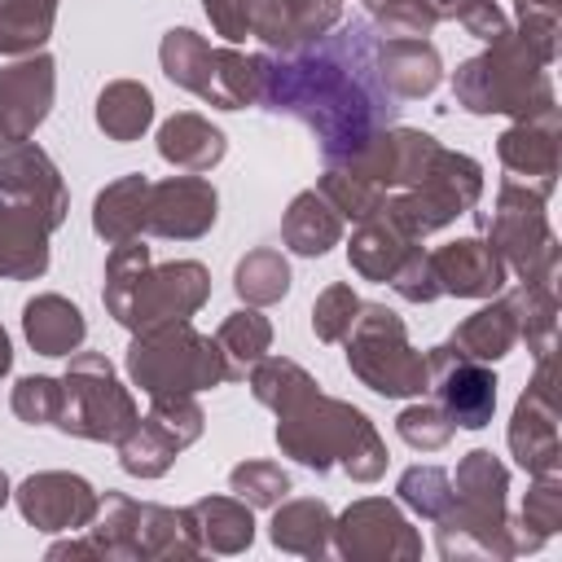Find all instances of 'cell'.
I'll return each mask as SVG.
<instances>
[{
    "mask_svg": "<svg viewBox=\"0 0 562 562\" xmlns=\"http://www.w3.org/2000/svg\"><path fill=\"white\" fill-rule=\"evenodd\" d=\"M505 443L527 474H562V443H558V395H553V356L536 360V378L518 395L509 413Z\"/></svg>",
    "mask_w": 562,
    "mask_h": 562,
    "instance_id": "16",
    "label": "cell"
},
{
    "mask_svg": "<svg viewBox=\"0 0 562 562\" xmlns=\"http://www.w3.org/2000/svg\"><path fill=\"white\" fill-rule=\"evenodd\" d=\"M149 263H154V255H149V246H145L140 237H132V241H114V250L105 255V281H101V303H105L110 316H119L123 299L132 294L136 277H140Z\"/></svg>",
    "mask_w": 562,
    "mask_h": 562,
    "instance_id": "44",
    "label": "cell"
},
{
    "mask_svg": "<svg viewBox=\"0 0 562 562\" xmlns=\"http://www.w3.org/2000/svg\"><path fill=\"white\" fill-rule=\"evenodd\" d=\"M492 4H505V0H492Z\"/></svg>",
    "mask_w": 562,
    "mask_h": 562,
    "instance_id": "56",
    "label": "cell"
},
{
    "mask_svg": "<svg viewBox=\"0 0 562 562\" xmlns=\"http://www.w3.org/2000/svg\"><path fill=\"white\" fill-rule=\"evenodd\" d=\"M373 66H378V79L382 88L395 97V101H417V97H430L443 79V57L439 48L422 35V40H382L373 44Z\"/></svg>",
    "mask_w": 562,
    "mask_h": 562,
    "instance_id": "24",
    "label": "cell"
},
{
    "mask_svg": "<svg viewBox=\"0 0 562 562\" xmlns=\"http://www.w3.org/2000/svg\"><path fill=\"white\" fill-rule=\"evenodd\" d=\"M215 215H220V193L206 176L149 180V211H145V233L149 237L198 241L215 228Z\"/></svg>",
    "mask_w": 562,
    "mask_h": 562,
    "instance_id": "19",
    "label": "cell"
},
{
    "mask_svg": "<svg viewBox=\"0 0 562 562\" xmlns=\"http://www.w3.org/2000/svg\"><path fill=\"white\" fill-rule=\"evenodd\" d=\"M509 470L487 448H470L452 470V505L443 518H435V544L452 558H518L536 553L544 544L540 531H531L522 518H509L505 509Z\"/></svg>",
    "mask_w": 562,
    "mask_h": 562,
    "instance_id": "2",
    "label": "cell"
},
{
    "mask_svg": "<svg viewBox=\"0 0 562 562\" xmlns=\"http://www.w3.org/2000/svg\"><path fill=\"white\" fill-rule=\"evenodd\" d=\"M246 382H250V395H255L263 408H272V413H285V408H294L299 400H307L312 391H321L316 378H312L303 364L285 360V356H263V360H255L250 373H246Z\"/></svg>",
    "mask_w": 562,
    "mask_h": 562,
    "instance_id": "40",
    "label": "cell"
},
{
    "mask_svg": "<svg viewBox=\"0 0 562 562\" xmlns=\"http://www.w3.org/2000/svg\"><path fill=\"white\" fill-rule=\"evenodd\" d=\"M277 448L281 457L325 474L342 470L356 483H378L386 474V443L378 426L347 400L312 391L294 408L277 413Z\"/></svg>",
    "mask_w": 562,
    "mask_h": 562,
    "instance_id": "3",
    "label": "cell"
},
{
    "mask_svg": "<svg viewBox=\"0 0 562 562\" xmlns=\"http://www.w3.org/2000/svg\"><path fill=\"white\" fill-rule=\"evenodd\" d=\"M211 299V272L198 259H171V263H149L132 294L119 307V325L123 329H149V325H167V321H189L202 312V303Z\"/></svg>",
    "mask_w": 562,
    "mask_h": 562,
    "instance_id": "13",
    "label": "cell"
},
{
    "mask_svg": "<svg viewBox=\"0 0 562 562\" xmlns=\"http://www.w3.org/2000/svg\"><path fill=\"white\" fill-rule=\"evenodd\" d=\"M342 562H417L422 531L404 518V509L386 496L351 501L334 518V544Z\"/></svg>",
    "mask_w": 562,
    "mask_h": 562,
    "instance_id": "12",
    "label": "cell"
},
{
    "mask_svg": "<svg viewBox=\"0 0 562 562\" xmlns=\"http://www.w3.org/2000/svg\"><path fill=\"white\" fill-rule=\"evenodd\" d=\"M479 198H483V167L470 154L439 145L426 176L408 189H395L378 215H386L404 237L426 241L430 233L448 228L457 215H470L479 206Z\"/></svg>",
    "mask_w": 562,
    "mask_h": 562,
    "instance_id": "9",
    "label": "cell"
},
{
    "mask_svg": "<svg viewBox=\"0 0 562 562\" xmlns=\"http://www.w3.org/2000/svg\"><path fill=\"white\" fill-rule=\"evenodd\" d=\"M215 342L228 360V382L246 378L255 360H263L272 351V321L259 312V307H237L220 321L215 329Z\"/></svg>",
    "mask_w": 562,
    "mask_h": 562,
    "instance_id": "37",
    "label": "cell"
},
{
    "mask_svg": "<svg viewBox=\"0 0 562 562\" xmlns=\"http://www.w3.org/2000/svg\"><path fill=\"white\" fill-rule=\"evenodd\" d=\"M48 558H101L97 544L83 536V540H61V544H48Z\"/></svg>",
    "mask_w": 562,
    "mask_h": 562,
    "instance_id": "52",
    "label": "cell"
},
{
    "mask_svg": "<svg viewBox=\"0 0 562 562\" xmlns=\"http://www.w3.org/2000/svg\"><path fill=\"white\" fill-rule=\"evenodd\" d=\"M202 9L211 18L215 35H224L228 44H241L250 35V9H255V0H202Z\"/></svg>",
    "mask_w": 562,
    "mask_h": 562,
    "instance_id": "51",
    "label": "cell"
},
{
    "mask_svg": "<svg viewBox=\"0 0 562 562\" xmlns=\"http://www.w3.org/2000/svg\"><path fill=\"white\" fill-rule=\"evenodd\" d=\"M22 334L40 356H70L83 347L88 321L66 294H35L22 307Z\"/></svg>",
    "mask_w": 562,
    "mask_h": 562,
    "instance_id": "30",
    "label": "cell"
},
{
    "mask_svg": "<svg viewBox=\"0 0 562 562\" xmlns=\"http://www.w3.org/2000/svg\"><path fill=\"white\" fill-rule=\"evenodd\" d=\"M514 31L544 66L558 61V0H514Z\"/></svg>",
    "mask_w": 562,
    "mask_h": 562,
    "instance_id": "46",
    "label": "cell"
},
{
    "mask_svg": "<svg viewBox=\"0 0 562 562\" xmlns=\"http://www.w3.org/2000/svg\"><path fill=\"white\" fill-rule=\"evenodd\" d=\"M97 127L105 132V140H140L154 123V92L140 79H110L97 92Z\"/></svg>",
    "mask_w": 562,
    "mask_h": 562,
    "instance_id": "34",
    "label": "cell"
},
{
    "mask_svg": "<svg viewBox=\"0 0 562 562\" xmlns=\"http://www.w3.org/2000/svg\"><path fill=\"white\" fill-rule=\"evenodd\" d=\"M57 97V61L40 48L0 70V140H31Z\"/></svg>",
    "mask_w": 562,
    "mask_h": 562,
    "instance_id": "21",
    "label": "cell"
},
{
    "mask_svg": "<svg viewBox=\"0 0 562 562\" xmlns=\"http://www.w3.org/2000/svg\"><path fill=\"white\" fill-rule=\"evenodd\" d=\"M378 31L347 22L294 53H263L259 105L299 119L316 132L325 162L360 154L378 132L395 127V97L373 66Z\"/></svg>",
    "mask_w": 562,
    "mask_h": 562,
    "instance_id": "1",
    "label": "cell"
},
{
    "mask_svg": "<svg viewBox=\"0 0 562 562\" xmlns=\"http://www.w3.org/2000/svg\"><path fill=\"white\" fill-rule=\"evenodd\" d=\"M162 75L193 92L198 101L215 110H246L259 105L263 88V53H241V48H215L206 35L189 26H171L158 44Z\"/></svg>",
    "mask_w": 562,
    "mask_h": 562,
    "instance_id": "6",
    "label": "cell"
},
{
    "mask_svg": "<svg viewBox=\"0 0 562 562\" xmlns=\"http://www.w3.org/2000/svg\"><path fill=\"white\" fill-rule=\"evenodd\" d=\"M184 522L202 553H246L255 540V514L237 496H202L184 505Z\"/></svg>",
    "mask_w": 562,
    "mask_h": 562,
    "instance_id": "27",
    "label": "cell"
},
{
    "mask_svg": "<svg viewBox=\"0 0 562 562\" xmlns=\"http://www.w3.org/2000/svg\"><path fill=\"white\" fill-rule=\"evenodd\" d=\"M347 369L386 400H417L426 391V351L408 342L404 321L386 303H360L347 338Z\"/></svg>",
    "mask_w": 562,
    "mask_h": 562,
    "instance_id": "8",
    "label": "cell"
},
{
    "mask_svg": "<svg viewBox=\"0 0 562 562\" xmlns=\"http://www.w3.org/2000/svg\"><path fill=\"white\" fill-rule=\"evenodd\" d=\"M9 369H13V342H9V334L0 325V378H9Z\"/></svg>",
    "mask_w": 562,
    "mask_h": 562,
    "instance_id": "53",
    "label": "cell"
},
{
    "mask_svg": "<svg viewBox=\"0 0 562 562\" xmlns=\"http://www.w3.org/2000/svg\"><path fill=\"white\" fill-rule=\"evenodd\" d=\"M281 241H285V250H294L303 259H321L342 241V215L325 202L321 189H303L290 198V206L281 215Z\"/></svg>",
    "mask_w": 562,
    "mask_h": 562,
    "instance_id": "31",
    "label": "cell"
},
{
    "mask_svg": "<svg viewBox=\"0 0 562 562\" xmlns=\"http://www.w3.org/2000/svg\"><path fill=\"white\" fill-rule=\"evenodd\" d=\"M0 202L35 211L48 228H61L70 211L66 180L35 140H0Z\"/></svg>",
    "mask_w": 562,
    "mask_h": 562,
    "instance_id": "17",
    "label": "cell"
},
{
    "mask_svg": "<svg viewBox=\"0 0 562 562\" xmlns=\"http://www.w3.org/2000/svg\"><path fill=\"white\" fill-rule=\"evenodd\" d=\"M233 290L246 307H268V303H281L290 294V263L281 250L272 246H255L237 259L233 268Z\"/></svg>",
    "mask_w": 562,
    "mask_h": 562,
    "instance_id": "39",
    "label": "cell"
},
{
    "mask_svg": "<svg viewBox=\"0 0 562 562\" xmlns=\"http://www.w3.org/2000/svg\"><path fill=\"white\" fill-rule=\"evenodd\" d=\"M140 408L119 382L114 364L101 351H70L61 373V413L57 430L92 443H119L136 426Z\"/></svg>",
    "mask_w": 562,
    "mask_h": 562,
    "instance_id": "10",
    "label": "cell"
},
{
    "mask_svg": "<svg viewBox=\"0 0 562 562\" xmlns=\"http://www.w3.org/2000/svg\"><path fill=\"white\" fill-rule=\"evenodd\" d=\"M9 496H13V487H9V474H4V470H0V509H4V505H9Z\"/></svg>",
    "mask_w": 562,
    "mask_h": 562,
    "instance_id": "55",
    "label": "cell"
},
{
    "mask_svg": "<svg viewBox=\"0 0 562 562\" xmlns=\"http://www.w3.org/2000/svg\"><path fill=\"white\" fill-rule=\"evenodd\" d=\"M465 4H470V0H435V13H439V22H443V18H457Z\"/></svg>",
    "mask_w": 562,
    "mask_h": 562,
    "instance_id": "54",
    "label": "cell"
},
{
    "mask_svg": "<svg viewBox=\"0 0 562 562\" xmlns=\"http://www.w3.org/2000/svg\"><path fill=\"white\" fill-rule=\"evenodd\" d=\"M452 422H448V413L439 408V404H408L400 417H395V435L408 443V448H417V452H439V448H448V439H452Z\"/></svg>",
    "mask_w": 562,
    "mask_h": 562,
    "instance_id": "48",
    "label": "cell"
},
{
    "mask_svg": "<svg viewBox=\"0 0 562 562\" xmlns=\"http://www.w3.org/2000/svg\"><path fill=\"white\" fill-rule=\"evenodd\" d=\"M356 312H360V294L347 281H334L312 303V334L321 342H342L347 329H351V321H356Z\"/></svg>",
    "mask_w": 562,
    "mask_h": 562,
    "instance_id": "47",
    "label": "cell"
},
{
    "mask_svg": "<svg viewBox=\"0 0 562 562\" xmlns=\"http://www.w3.org/2000/svg\"><path fill=\"white\" fill-rule=\"evenodd\" d=\"M479 228L487 233L483 241L501 255V263L518 277V281H540V285H558V259H562V246L549 228V215H544V198L514 184V180H501L496 189V211L492 215H479Z\"/></svg>",
    "mask_w": 562,
    "mask_h": 562,
    "instance_id": "11",
    "label": "cell"
},
{
    "mask_svg": "<svg viewBox=\"0 0 562 562\" xmlns=\"http://www.w3.org/2000/svg\"><path fill=\"white\" fill-rule=\"evenodd\" d=\"M417 246H422V241L404 237L386 215H369V220L356 224V233H351V241H347V263H351V272H356L360 281L386 285V281L400 272V263H404Z\"/></svg>",
    "mask_w": 562,
    "mask_h": 562,
    "instance_id": "29",
    "label": "cell"
},
{
    "mask_svg": "<svg viewBox=\"0 0 562 562\" xmlns=\"http://www.w3.org/2000/svg\"><path fill=\"white\" fill-rule=\"evenodd\" d=\"M382 40H422L439 26L435 0H360Z\"/></svg>",
    "mask_w": 562,
    "mask_h": 562,
    "instance_id": "41",
    "label": "cell"
},
{
    "mask_svg": "<svg viewBox=\"0 0 562 562\" xmlns=\"http://www.w3.org/2000/svg\"><path fill=\"white\" fill-rule=\"evenodd\" d=\"M452 101L465 114H509V119L558 114L549 66L527 48V40L514 26L452 70Z\"/></svg>",
    "mask_w": 562,
    "mask_h": 562,
    "instance_id": "4",
    "label": "cell"
},
{
    "mask_svg": "<svg viewBox=\"0 0 562 562\" xmlns=\"http://www.w3.org/2000/svg\"><path fill=\"white\" fill-rule=\"evenodd\" d=\"M404 303H435L439 299V285H435V272H430V255L417 246L404 263H400V272L386 281Z\"/></svg>",
    "mask_w": 562,
    "mask_h": 562,
    "instance_id": "50",
    "label": "cell"
},
{
    "mask_svg": "<svg viewBox=\"0 0 562 562\" xmlns=\"http://www.w3.org/2000/svg\"><path fill=\"white\" fill-rule=\"evenodd\" d=\"M426 391L461 430H483L496 413V373L483 360L461 356L452 342L426 351Z\"/></svg>",
    "mask_w": 562,
    "mask_h": 562,
    "instance_id": "15",
    "label": "cell"
},
{
    "mask_svg": "<svg viewBox=\"0 0 562 562\" xmlns=\"http://www.w3.org/2000/svg\"><path fill=\"white\" fill-rule=\"evenodd\" d=\"M57 22V0H0V53L31 57L48 44Z\"/></svg>",
    "mask_w": 562,
    "mask_h": 562,
    "instance_id": "38",
    "label": "cell"
},
{
    "mask_svg": "<svg viewBox=\"0 0 562 562\" xmlns=\"http://www.w3.org/2000/svg\"><path fill=\"white\" fill-rule=\"evenodd\" d=\"M88 540L105 562H176V558H198V540L184 522V509H167L154 501H132L127 492H105L92 522Z\"/></svg>",
    "mask_w": 562,
    "mask_h": 562,
    "instance_id": "7",
    "label": "cell"
},
{
    "mask_svg": "<svg viewBox=\"0 0 562 562\" xmlns=\"http://www.w3.org/2000/svg\"><path fill=\"white\" fill-rule=\"evenodd\" d=\"M228 154V136L198 110H176L171 119H162L158 127V158L171 162L176 171H211L220 167Z\"/></svg>",
    "mask_w": 562,
    "mask_h": 562,
    "instance_id": "25",
    "label": "cell"
},
{
    "mask_svg": "<svg viewBox=\"0 0 562 562\" xmlns=\"http://www.w3.org/2000/svg\"><path fill=\"white\" fill-rule=\"evenodd\" d=\"M119 448V465H123V474H132V479H162L171 465H176V457L184 452V443L158 422V417H136V426L114 443Z\"/></svg>",
    "mask_w": 562,
    "mask_h": 562,
    "instance_id": "35",
    "label": "cell"
},
{
    "mask_svg": "<svg viewBox=\"0 0 562 562\" xmlns=\"http://www.w3.org/2000/svg\"><path fill=\"white\" fill-rule=\"evenodd\" d=\"M13 501H18V514L35 527V531H88L97 505H101V492L83 479V474H70V470H40V474H26L18 487H13Z\"/></svg>",
    "mask_w": 562,
    "mask_h": 562,
    "instance_id": "18",
    "label": "cell"
},
{
    "mask_svg": "<svg viewBox=\"0 0 562 562\" xmlns=\"http://www.w3.org/2000/svg\"><path fill=\"white\" fill-rule=\"evenodd\" d=\"M342 22V0H255L250 35L268 53H294L316 44Z\"/></svg>",
    "mask_w": 562,
    "mask_h": 562,
    "instance_id": "22",
    "label": "cell"
},
{
    "mask_svg": "<svg viewBox=\"0 0 562 562\" xmlns=\"http://www.w3.org/2000/svg\"><path fill=\"white\" fill-rule=\"evenodd\" d=\"M518 518L549 540L562 527V474H531V487L522 496V514Z\"/></svg>",
    "mask_w": 562,
    "mask_h": 562,
    "instance_id": "49",
    "label": "cell"
},
{
    "mask_svg": "<svg viewBox=\"0 0 562 562\" xmlns=\"http://www.w3.org/2000/svg\"><path fill=\"white\" fill-rule=\"evenodd\" d=\"M9 404H13L18 422H26V426H57V413H61V378L26 373V378H18Z\"/></svg>",
    "mask_w": 562,
    "mask_h": 562,
    "instance_id": "45",
    "label": "cell"
},
{
    "mask_svg": "<svg viewBox=\"0 0 562 562\" xmlns=\"http://www.w3.org/2000/svg\"><path fill=\"white\" fill-rule=\"evenodd\" d=\"M496 158L505 167V180L549 198L553 184H558V162H562V123H558V114L514 119L496 136Z\"/></svg>",
    "mask_w": 562,
    "mask_h": 562,
    "instance_id": "20",
    "label": "cell"
},
{
    "mask_svg": "<svg viewBox=\"0 0 562 562\" xmlns=\"http://www.w3.org/2000/svg\"><path fill=\"white\" fill-rule=\"evenodd\" d=\"M127 378L145 395H198L228 382V360L211 334L189 321H167L132 334Z\"/></svg>",
    "mask_w": 562,
    "mask_h": 562,
    "instance_id": "5",
    "label": "cell"
},
{
    "mask_svg": "<svg viewBox=\"0 0 562 562\" xmlns=\"http://www.w3.org/2000/svg\"><path fill=\"white\" fill-rule=\"evenodd\" d=\"M400 505H408L417 518H443L452 505V474L443 465H408L395 483Z\"/></svg>",
    "mask_w": 562,
    "mask_h": 562,
    "instance_id": "42",
    "label": "cell"
},
{
    "mask_svg": "<svg viewBox=\"0 0 562 562\" xmlns=\"http://www.w3.org/2000/svg\"><path fill=\"white\" fill-rule=\"evenodd\" d=\"M448 342H452L461 356L483 360V364L505 360V356L514 351V342H518V316H514L509 294H492V303H483L474 316H465V321L452 329Z\"/></svg>",
    "mask_w": 562,
    "mask_h": 562,
    "instance_id": "33",
    "label": "cell"
},
{
    "mask_svg": "<svg viewBox=\"0 0 562 562\" xmlns=\"http://www.w3.org/2000/svg\"><path fill=\"white\" fill-rule=\"evenodd\" d=\"M228 492L250 509H272L290 496V474L277 461H241L228 470Z\"/></svg>",
    "mask_w": 562,
    "mask_h": 562,
    "instance_id": "43",
    "label": "cell"
},
{
    "mask_svg": "<svg viewBox=\"0 0 562 562\" xmlns=\"http://www.w3.org/2000/svg\"><path fill=\"white\" fill-rule=\"evenodd\" d=\"M145 211H149V176L140 171L119 176L92 198V233L110 246L145 237Z\"/></svg>",
    "mask_w": 562,
    "mask_h": 562,
    "instance_id": "32",
    "label": "cell"
},
{
    "mask_svg": "<svg viewBox=\"0 0 562 562\" xmlns=\"http://www.w3.org/2000/svg\"><path fill=\"white\" fill-rule=\"evenodd\" d=\"M268 540L281 553H294V558H325L329 544H334V514L316 496L281 501V505H272Z\"/></svg>",
    "mask_w": 562,
    "mask_h": 562,
    "instance_id": "28",
    "label": "cell"
},
{
    "mask_svg": "<svg viewBox=\"0 0 562 562\" xmlns=\"http://www.w3.org/2000/svg\"><path fill=\"white\" fill-rule=\"evenodd\" d=\"M439 154V140L430 132H417V127H386L378 132L360 154L342 158V162H325V167H338L347 171L356 184H364L378 202H386L395 189H408L426 176L430 158Z\"/></svg>",
    "mask_w": 562,
    "mask_h": 562,
    "instance_id": "14",
    "label": "cell"
},
{
    "mask_svg": "<svg viewBox=\"0 0 562 562\" xmlns=\"http://www.w3.org/2000/svg\"><path fill=\"white\" fill-rule=\"evenodd\" d=\"M48 237L53 228L26 211L0 202V281H35L48 272Z\"/></svg>",
    "mask_w": 562,
    "mask_h": 562,
    "instance_id": "26",
    "label": "cell"
},
{
    "mask_svg": "<svg viewBox=\"0 0 562 562\" xmlns=\"http://www.w3.org/2000/svg\"><path fill=\"white\" fill-rule=\"evenodd\" d=\"M426 255H430V272H435L439 294H452V299H492L509 281V268L501 263V255L483 237H457V241L426 250Z\"/></svg>",
    "mask_w": 562,
    "mask_h": 562,
    "instance_id": "23",
    "label": "cell"
},
{
    "mask_svg": "<svg viewBox=\"0 0 562 562\" xmlns=\"http://www.w3.org/2000/svg\"><path fill=\"white\" fill-rule=\"evenodd\" d=\"M509 303L518 316V342H527L536 360H549L558 342V285L518 281V290H509Z\"/></svg>",
    "mask_w": 562,
    "mask_h": 562,
    "instance_id": "36",
    "label": "cell"
}]
</instances>
